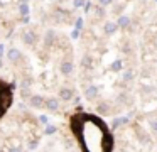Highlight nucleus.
I'll return each mask as SVG.
<instances>
[{"label":"nucleus","mask_w":157,"mask_h":152,"mask_svg":"<svg viewBox=\"0 0 157 152\" xmlns=\"http://www.w3.org/2000/svg\"><path fill=\"white\" fill-rule=\"evenodd\" d=\"M69 127L83 152H112L113 135L103 120L91 113H75Z\"/></svg>","instance_id":"f257e3e1"},{"label":"nucleus","mask_w":157,"mask_h":152,"mask_svg":"<svg viewBox=\"0 0 157 152\" xmlns=\"http://www.w3.org/2000/svg\"><path fill=\"white\" fill-rule=\"evenodd\" d=\"M12 98H14V84L0 80V118L4 117L5 111L10 108Z\"/></svg>","instance_id":"f03ea898"},{"label":"nucleus","mask_w":157,"mask_h":152,"mask_svg":"<svg viewBox=\"0 0 157 152\" xmlns=\"http://www.w3.org/2000/svg\"><path fill=\"white\" fill-rule=\"evenodd\" d=\"M44 103H46V101H44V98H42V96H32L31 98V105H32V107H42Z\"/></svg>","instance_id":"7ed1b4c3"},{"label":"nucleus","mask_w":157,"mask_h":152,"mask_svg":"<svg viewBox=\"0 0 157 152\" xmlns=\"http://www.w3.org/2000/svg\"><path fill=\"white\" fill-rule=\"evenodd\" d=\"M46 107H48L49 110L56 111V110H58V100H54V98H49V100H46Z\"/></svg>","instance_id":"20e7f679"},{"label":"nucleus","mask_w":157,"mask_h":152,"mask_svg":"<svg viewBox=\"0 0 157 152\" xmlns=\"http://www.w3.org/2000/svg\"><path fill=\"white\" fill-rule=\"evenodd\" d=\"M96 93H98V91H96V88L95 86H90L88 90H86V98H88V100H91V98H95L96 96Z\"/></svg>","instance_id":"39448f33"},{"label":"nucleus","mask_w":157,"mask_h":152,"mask_svg":"<svg viewBox=\"0 0 157 152\" xmlns=\"http://www.w3.org/2000/svg\"><path fill=\"white\" fill-rule=\"evenodd\" d=\"M59 95H61V98L63 100H69V98H71V90H68V88H63L61 91H59Z\"/></svg>","instance_id":"423d86ee"},{"label":"nucleus","mask_w":157,"mask_h":152,"mask_svg":"<svg viewBox=\"0 0 157 152\" xmlns=\"http://www.w3.org/2000/svg\"><path fill=\"white\" fill-rule=\"evenodd\" d=\"M115 30H117V24L106 22V25H105V32L106 34H112V32H115Z\"/></svg>","instance_id":"0eeeda50"},{"label":"nucleus","mask_w":157,"mask_h":152,"mask_svg":"<svg viewBox=\"0 0 157 152\" xmlns=\"http://www.w3.org/2000/svg\"><path fill=\"white\" fill-rule=\"evenodd\" d=\"M19 51L17 49H10V53H9V59H12V61H15V59H19Z\"/></svg>","instance_id":"6e6552de"},{"label":"nucleus","mask_w":157,"mask_h":152,"mask_svg":"<svg viewBox=\"0 0 157 152\" xmlns=\"http://www.w3.org/2000/svg\"><path fill=\"white\" fill-rule=\"evenodd\" d=\"M71 69H73V64H71V63H64V64L61 66V71H63L64 74H68Z\"/></svg>","instance_id":"1a4fd4ad"},{"label":"nucleus","mask_w":157,"mask_h":152,"mask_svg":"<svg viewBox=\"0 0 157 152\" xmlns=\"http://www.w3.org/2000/svg\"><path fill=\"white\" fill-rule=\"evenodd\" d=\"M56 130H58V128H56L54 125H48V127H46V130H44V134L46 135H52V134H56Z\"/></svg>","instance_id":"9d476101"},{"label":"nucleus","mask_w":157,"mask_h":152,"mask_svg":"<svg viewBox=\"0 0 157 152\" xmlns=\"http://www.w3.org/2000/svg\"><path fill=\"white\" fill-rule=\"evenodd\" d=\"M128 22H130V20H128V17H120V20H118V24H120L122 27L128 25Z\"/></svg>","instance_id":"9b49d317"},{"label":"nucleus","mask_w":157,"mask_h":152,"mask_svg":"<svg viewBox=\"0 0 157 152\" xmlns=\"http://www.w3.org/2000/svg\"><path fill=\"white\" fill-rule=\"evenodd\" d=\"M36 147H37V140H32L31 144H29V149L32 150V149H36Z\"/></svg>","instance_id":"f8f14e48"},{"label":"nucleus","mask_w":157,"mask_h":152,"mask_svg":"<svg viewBox=\"0 0 157 152\" xmlns=\"http://www.w3.org/2000/svg\"><path fill=\"white\" fill-rule=\"evenodd\" d=\"M10 152H22L21 145H15V147H12V149H10Z\"/></svg>","instance_id":"ddd939ff"},{"label":"nucleus","mask_w":157,"mask_h":152,"mask_svg":"<svg viewBox=\"0 0 157 152\" xmlns=\"http://www.w3.org/2000/svg\"><path fill=\"white\" fill-rule=\"evenodd\" d=\"M39 120H41V123H48V117H46V115H41Z\"/></svg>","instance_id":"4468645a"},{"label":"nucleus","mask_w":157,"mask_h":152,"mask_svg":"<svg viewBox=\"0 0 157 152\" xmlns=\"http://www.w3.org/2000/svg\"><path fill=\"white\" fill-rule=\"evenodd\" d=\"M120 66H122V64H120V61H117V63H115V64H113V66H112V68H113V69H115V71H117V69H120Z\"/></svg>","instance_id":"2eb2a0df"},{"label":"nucleus","mask_w":157,"mask_h":152,"mask_svg":"<svg viewBox=\"0 0 157 152\" xmlns=\"http://www.w3.org/2000/svg\"><path fill=\"white\" fill-rule=\"evenodd\" d=\"M152 130H154V132H157V120H155V122H152Z\"/></svg>","instance_id":"dca6fc26"},{"label":"nucleus","mask_w":157,"mask_h":152,"mask_svg":"<svg viewBox=\"0 0 157 152\" xmlns=\"http://www.w3.org/2000/svg\"><path fill=\"white\" fill-rule=\"evenodd\" d=\"M21 12H22V14H27V7L22 5V7H21Z\"/></svg>","instance_id":"f3484780"},{"label":"nucleus","mask_w":157,"mask_h":152,"mask_svg":"<svg viewBox=\"0 0 157 152\" xmlns=\"http://www.w3.org/2000/svg\"><path fill=\"white\" fill-rule=\"evenodd\" d=\"M75 5H76V7L83 5V0H75Z\"/></svg>","instance_id":"a211bd4d"},{"label":"nucleus","mask_w":157,"mask_h":152,"mask_svg":"<svg viewBox=\"0 0 157 152\" xmlns=\"http://www.w3.org/2000/svg\"><path fill=\"white\" fill-rule=\"evenodd\" d=\"M112 0H100V3H103V5H106V3H110Z\"/></svg>","instance_id":"6ab92c4d"},{"label":"nucleus","mask_w":157,"mask_h":152,"mask_svg":"<svg viewBox=\"0 0 157 152\" xmlns=\"http://www.w3.org/2000/svg\"><path fill=\"white\" fill-rule=\"evenodd\" d=\"M120 152H125V150H120Z\"/></svg>","instance_id":"aec40b11"}]
</instances>
